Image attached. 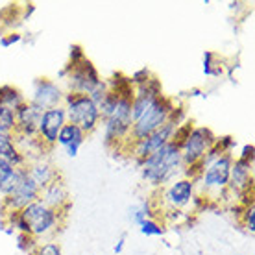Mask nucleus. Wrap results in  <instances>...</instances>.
<instances>
[{"label": "nucleus", "mask_w": 255, "mask_h": 255, "mask_svg": "<svg viewBox=\"0 0 255 255\" xmlns=\"http://www.w3.org/2000/svg\"><path fill=\"white\" fill-rule=\"evenodd\" d=\"M137 166L140 168V176L144 178V181L155 191L163 189L174 179L181 178L183 174V161H181L179 146L172 140L155 153L148 155L146 159L139 161Z\"/></svg>", "instance_id": "nucleus-1"}, {"label": "nucleus", "mask_w": 255, "mask_h": 255, "mask_svg": "<svg viewBox=\"0 0 255 255\" xmlns=\"http://www.w3.org/2000/svg\"><path fill=\"white\" fill-rule=\"evenodd\" d=\"M233 159H235L233 153H222L213 163L202 166L200 176L196 179V194L204 198L209 205L222 202L224 194L228 191V183H230Z\"/></svg>", "instance_id": "nucleus-2"}, {"label": "nucleus", "mask_w": 255, "mask_h": 255, "mask_svg": "<svg viewBox=\"0 0 255 255\" xmlns=\"http://www.w3.org/2000/svg\"><path fill=\"white\" fill-rule=\"evenodd\" d=\"M194 198H196V181L181 176L163 189H157L150 200L155 207V217H159L161 213H170V211L192 215Z\"/></svg>", "instance_id": "nucleus-3"}, {"label": "nucleus", "mask_w": 255, "mask_h": 255, "mask_svg": "<svg viewBox=\"0 0 255 255\" xmlns=\"http://www.w3.org/2000/svg\"><path fill=\"white\" fill-rule=\"evenodd\" d=\"M19 213L22 220L28 224L30 235L39 243L54 241L52 237L58 233L59 228L65 224V218H67L65 213L52 209L46 204H43L41 200H35L30 205L22 207Z\"/></svg>", "instance_id": "nucleus-4"}, {"label": "nucleus", "mask_w": 255, "mask_h": 255, "mask_svg": "<svg viewBox=\"0 0 255 255\" xmlns=\"http://www.w3.org/2000/svg\"><path fill=\"white\" fill-rule=\"evenodd\" d=\"M131 102H133V96H121L113 113L108 119H104L102 124H100L104 128V144L108 148L128 150L129 129L133 124Z\"/></svg>", "instance_id": "nucleus-5"}, {"label": "nucleus", "mask_w": 255, "mask_h": 255, "mask_svg": "<svg viewBox=\"0 0 255 255\" xmlns=\"http://www.w3.org/2000/svg\"><path fill=\"white\" fill-rule=\"evenodd\" d=\"M63 108L67 113V121L70 124H76L85 135L95 133L102 124V117L93 100L87 95H74V93H65Z\"/></svg>", "instance_id": "nucleus-6"}, {"label": "nucleus", "mask_w": 255, "mask_h": 255, "mask_svg": "<svg viewBox=\"0 0 255 255\" xmlns=\"http://www.w3.org/2000/svg\"><path fill=\"white\" fill-rule=\"evenodd\" d=\"M174 106H176V100L163 95V96H159L142 115L137 117L133 121V124H131V129H129L128 148H129V144H133V142L144 139V137H148V135L153 133V131H157L161 126H165L166 122H168V115H170V111H172Z\"/></svg>", "instance_id": "nucleus-7"}, {"label": "nucleus", "mask_w": 255, "mask_h": 255, "mask_svg": "<svg viewBox=\"0 0 255 255\" xmlns=\"http://www.w3.org/2000/svg\"><path fill=\"white\" fill-rule=\"evenodd\" d=\"M67 76L63 80L65 93H74V95H87L89 96L98 83L102 82L100 72L96 69L89 58L82 59L76 65H65Z\"/></svg>", "instance_id": "nucleus-8"}, {"label": "nucleus", "mask_w": 255, "mask_h": 255, "mask_svg": "<svg viewBox=\"0 0 255 255\" xmlns=\"http://www.w3.org/2000/svg\"><path fill=\"white\" fill-rule=\"evenodd\" d=\"M217 142V135L215 131L207 126H192L185 139L179 142V153H181V161L183 166L198 165L204 159V155L209 152V148Z\"/></svg>", "instance_id": "nucleus-9"}, {"label": "nucleus", "mask_w": 255, "mask_h": 255, "mask_svg": "<svg viewBox=\"0 0 255 255\" xmlns=\"http://www.w3.org/2000/svg\"><path fill=\"white\" fill-rule=\"evenodd\" d=\"M41 189H39L33 179L28 176L26 168H19L17 172V181L15 185L9 189L4 198H0V213H6V211H20L22 207L30 205L32 202L39 200Z\"/></svg>", "instance_id": "nucleus-10"}, {"label": "nucleus", "mask_w": 255, "mask_h": 255, "mask_svg": "<svg viewBox=\"0 0 255 255\" xmlns=\"http://www.w3.org/2000/svg\"><path fill=\"white\" fill-rule=\"evenodd\" d=\"M63 96L65 89L59 82H54L50 78H37L33 80L32 95L28 98V102L35 106L39 111H46V109L63 106Z\"/></svg>", "instance_id": "nucleus-11"}, {"label": "nucleus", "mask_w": 255, "mask_h": 255, "mask_svg": "<svg viewBox=\"0 0 255 255\" xmlns=\"http://www.w3.org/2000/svg\"><path fill=\"white\" fill-rule=\"evenodd\" d=\"M174 131H176V126L170 124V122H166L165 126H161L157 131H153V133H150L148 137H144V139H140V140H137V142H133V144H129L128 153H131V157L135 159V163L146 159L148 155L155 153L157 150H161L165 144H168V142L172 140Z\"/></svg>", "instance_id": "nucleus-12"}, {"label": "nucleus", "mask_w": 255, "mask_h": 255, "mask_svg": "<svg viewBox=\"0 0 255 255\" xmlns=\"http://www.w3.org/2000/svg\"><path fill=\"white\" fill-rule=\"evenodd\" d=\"M67 122L69 121H67V113H65L63 106H58V108L43 111V113H41V119H39V126H37V139L50 150L52 146H56L59 131H61V128H63Z\"/></svg>", "instance_id": "nucleus-13"}, {"label": "nucleus", "mask_w": 255, "mask_h": 255, "mask_svg": "<svg viewBox=\"0 0 255 255\" xmlns=\"http://www.w3.org/2000/svg\"><path fill=\"white\" fill-rule=\"evenodd\" d=\"M39 200L46 204L48 207L56 211H61L65 215H69L70 209V196H69V189H67V183L61 176L50 181L45 189H41V194H39Z\"/></svg>", "instance_id": "nucleus-14"}, {"label": "nucleus", "mask_w": 255, "mask_h": 255, "mask_svg": "<svg viewBox=\"0 0 255 255\" xmlns=\"http://www.w3.org/2000/svg\"><path fill=\"white\" fill-rule=\"evenodd\" d=\"M41 113L35 106L26 100L17 111H15V135L22 137H37V126Z\"/></svg>", "instance_id": "nucleus-15"}, {"label": "nucleus", "mask_w": 255, "mask_h": 255, "mask_svg": "<svg viewBox=\"0 0 255 255\" xmlns=\"http://www.w3.org/2000/svg\"><path fill=\"white\" fill-rule=\"evenodd\" d=\"M26 172L28 176L33 179V183L39 187V189H45L50 181L61 176L58 172V168L54 166L48 157H41V159H35V161H30L28 165H26Z\"/></svg>", "instance_id": "nucleus-16"}, {"label": "nucleus", "mask_w": 255, "mask_h": 255, "mask_svg": "<svg viewBox=\"0 0 255 255\" xmlns=\"http://www.w3.org/2000/svg\"><path fill=\"white\" fill-rule=\"evenodd\" d=\"M85 139H87V135L83 133L76 124L67 122V124L61 128V131H59L56 144H59V146L63 148L65 153H67L69 157H76L82 144L85 142Z\"/></svg>", "instance_id": "nucleus-17"}, {"label": "nucleus", "mask_w": 255, "mask_h": 255, "mask_svg": "<svg viewBox=\"0 0 255 255\" xmlns=\"http://www.w3.org/2000/svg\"><path fill=\"white\" fill-rule=\"evenodd\" d=\"M0 157L9 161L15 168H26V165H28L26 157L17 150L15 133L2 126H0Z\"/></svg>", "instance_id": "nucleus-18"}, {"label": "nucleus", "mask_w": 255, "mask_h": 255, "mask_svg": "<svg viewBox=\"0 0 255 255\" xmlns=\"http://www.w3.org/2000/svg\"><path fill=\"white\" fill-rule=\"evenodd\" d=\"M28 98L22 95V91L13 87V85H0V106L9 109V111H17V109L26 102Z\"/></svg>", "instance_id": "nucleus-19"}, {"label": "nucleus", "mask_w": 255, "mask_h": 255, "mask_svg": "<svg viewBox=\"0 0 255 255\" xmlns=\"http://www.w3.org/2000/svg\"><path fill=\"white\" fill-rule=\"evenodd\" d=\"M128 218H129V222H133L135 226H139L142 220H146V218H157L155 217V207H153L152 200L146 198V200H140L139 204L131 205L129 209H128Z\"/></svg>", "instance_id": "nucleus-20"}, {"label": "nucleus", "mask_w": 255, "mask_h": 255, "mask_svg": "<svg viewBox=\"0 0 255 255\" xmlns=\"http://www.w3.org/2000/svg\"><path fill=\"white\" fill-rule=\"evenodd\" d=\"M17 172H19V168H15L9 161L0 157V198L6 196L7 192H9V189L15 185Z\"/></svg>", "instance_id": "nucleus-21"}, {"label": "nucleus", "mask_w": 255, "mask_h": 255, "mask_svg": "<svg viewBox=\"0 0 255 255\" xmlns=\"http://www.w3.org/2000/svg\"><path fill=\"white\" fill-rule=\"evenodd\" d=\"M108 83V89L111 93H115L117 96H133L135 87L129 82V76H124L122 72H115L111 78L106 80Z\"/></svg>", "instance_id": "nucleus-22"}, {"label": "nucleus", "mask_w": 255, "mask_h": 255, "mask_svg": "<svg viewBox=\"0 0 255 255\" xmlns=\"http://www.w3.org/2000/svg\"><path fill=\"white\" fill-rule=\"evenodd\" d=\"M204 74L209 78L224 76V65L215 52L207 50L204 54Z\"/></svg>", "instance_id": "nucleus-23"}, {"label": "nucleus", "mask_w": 255, "mask_h": 255, "mask_svg": "<svg viewBox=\"0 0 255 255\" xmlns=\"http://www.w3.org/2000/svg\"><path fill=\"white\" fill-rule=\"evenodd\" d=\"M139 231L146 237H163L166 233V228L159 218H146L139 224Z\"/></svg>", "instance_id": "nucleus-24"}, {"label": "nucleus", "mask_w": 255, "mask_h": 255, "mask_svg": "<svg viewBox=\"0 0 255 255\" xmlns=\"http://www.w3.org/2000/svg\"><path fill=\"white\" fill-rule=\"evenodd\" d=\"M15 241H17V248L26 255H33V252L37 250V246L41 243L35 241L32 235H22V233H17L15 235Z\"/></svg>", "instance_id": "nucleus-25"}, {"label": "nucleus", "mask_w": 255, "mask_h": 255, "mask_svg": "<svg viewBox=\"0 0 255 255\" xmlns=\"http://www.w3.org/2000/svg\"><path fill=\"white\" fill-rule=\"evenodd\" d=\"M243 228L246 231H250L252 235L255 233V204L244 205L243 211H241V217H239Z\"/></svg>", "instance_id": "nucleus-26"}, {"label": "nucleus", "mask_w": 255, "mask_h": 255, "mask_svg": "<svg viewBox=\"0 0 255 255\" xmlns=\"http://www.w3.org/2000/svg\"><path fill=\"white\" fill-rule=\"evenodd\" d=\"M119 98L121 96H117L115 93H111V91H108V95L102 98V102L98 104V111H100V117L104 119H108L111 113H113V109H115L117 102H119Z\"/></svg>", "instance_id": "nucleus-27"}, {"label": "nucleus", "mask_w": 255, "mask_h": 255, "mask_svg": "<svg viewBox=\"0 0 255 255\" xmlns=\"http://www.w3.org/2000/svg\"><path fill=\"white\" fill-rule=\"evenodd\" d=\"M33 255H63V250L56 241H45L39 244Z\"/></svg>", "instance_id": "nucleus-28"}, {"label": "nucleus", "mask_w": 255, "mask_h": 255, "mask_svg": "<svg viewBox=\"0 0 255 255\" xmlns=\"http://www.w3.org/2000/svg\"><path fill=\"white\" fill-rule=\"evenodd\" d=\"M152 76H153L152 70L148 69V67H142V69L135 70L133 74L129 76V82H131V85H133V87H139V85H142V83H146Z\"/></svg>", "instance_id": "nucleus-29"}, {"label": "nucleus", "mask_w": 255, "mask_h": 255, "mask_svg": "<svg viewBox=\"0 0 255 255\" xmlns=\"http://www.w3.org/2000/svg\"><path fill=\"white\" fill-rule=\"evenodd\" d=\"M0 126L15 133V113L0 106Z\"/></svg>", "instance_id": "nucleus-30"}, {"label": "nucleus", "mask_w": 255, "mask_h": 255, "mask_svg": "<svg viewBox=\"0 0 255 255\" xmlns=\"http://www.w3.org/2000/svg\"><path fill=\"white\" fill-rule=\"evenodd\" d=\"M217 146L222 150V153H233L237 146V140L231 135H224V137H217Z\"/></svg>", "instance_id": "nucleus-31"}, {"label": "nucleus", "mask_w": 255, "mask_h": 255, "mask_svg": "<svg viewBox=\"0 0 255 255\" xmlns=\"http://www.w3.org/2000/svg\"><path fill=\"white\" fill-rule=\"evenodd\" d=\"M108 91H109V89H108V83H106V80H102V82H100V83H98V85L95 87V91H93V93L89 95V98L96 104V106H98V104L102 102L104 96L108 95Z\"/></svg>", "instance_id": "nucleus-32"}, {"label": "nucleus", "mask_w": 255, "mask_h": 255, "mask_svg": "<svg viewBox=\"0 0 255 255\" xmlns=\"http://www.w3.org/2000/svg\"><path fill=\"white\" fill-rule=\"evenodd\" d=\"M85 58H87V56H85V52H83L82 46H80V45H70V48H69V65H76Z\"/></svg>", "instance_id": "nucleus-33"}, {"label": "nucleus", "mask_w": 255, "mask_h": 255, "mask_svg": "<svg viewBox=\"0 0 255 255\" xmlns=\"http://www.w3.org/2000/svg\"><path fill=\"white\" fill-rule=\"evenodd\" d=\"M20 41H22V35L19 32H7L4 37L0 39V46L2 48H9L13 45H19Z\"/></svg>", "instance_id": "nucleus-34"}, {"label": "nucleus", "mask_w": 255, "mask_h": 255, "mask_svg": "<svg viewBox=\"0 0 255 255\" xmlns=\"http://www.w3.org/2000/svg\"><path fill=\"white\" fill-rule=\"evenodd\" d=\"M254 152H255L254 144H244V146L241 148V155H239L237 159H243V161H250V163H254Z\"/></svg>", "instance_id": "nucleus-35"}, {"label": "nucleus", "mask_w": 255, "mask_h": 255, "mask_svg": "<svg viewBox=\"0 0 255 255\" xmlns=\"http://www.w3.org/2000/svg\"><path fill=\"white\" fill-rule=\"evenodd\" d=\"M33 11H35V4H24V6H20L22 22H24V20H30V17L33 15Z\"/></svg>", "instance_id": "nucleus-36"}, {"label": "nucleus", "mask_w": 255, "mask_h": 255, "mask_svg": "<svg viewBox=\"0 0 255 255\" xmlns=\"http://www.w3.org/2000/svg\"><path fill=\"white\" fill-rule=\"evenodd\" d=\"M124 248H126V235H122L119 241H117L115 248H113V252H115L117 255H121L122 252H124Z\"/></svg>", "instance_id": "nucleus-37"}, {"label": "nucleus", "mask_w": 255, "mask_h": 255, "mask_svg": "<svg viewBox=\"0 0 255 255\" xmlns=\"http://www.w3.org/2000/svg\"><path fill=\"white\" fill-rule=\"evenodd\" d=\"M189 96L191 98H205V93L202 89H191L189 91Z\"/></svg>", "instance_id": "nucleus-38"}, {"label": "nucleus", "mask_w": 255, "mask_h": 255, "mask_svg": "<svg viewBox=\"0 0 255 255\" xmlns=\"http://www.w3.org/2000/svg\"><path fill=\"white\" fill-rule=\"evenodd\" d=\"M2 231L6 233V235H9V237H15L17 233H15V230H13L11 226H7V224H2Z\"/></svg>", "instance_id": "nucleus-39"}, {"label": "nucleus", "mask_w": 255, "mask_h": 255, "mask_svg": "<svg viewBox=\"0 0 255 255\" xmlns=\"http://www.w3.org/2000/svg\"><path fill=\"white\" fill-rule=\"evenodd\" d=\"M6 30H4V28H2V26H0V39H2V37H4V35H6Z\"/></svg>", "instance_id": "nucleus-40"}]
</instances>
